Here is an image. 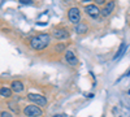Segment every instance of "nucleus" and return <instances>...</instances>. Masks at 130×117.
I'll use <instances>...</instances> for the list:
<instances>
[{
    "label": "nucleus",
    "instance_id": "nucleus-16",
    "mask_svg": "<svg viewBox=\"0 0 130 117\" xmlns=\"http://www.w3.org/2000/svg\"><path fill=\"white\" fill-rule=\"evenodd\" d=\"M53 117H68L67 114H56V116H53Z\"/></svg>",
    "mask_w": 130,
    "mask_h": 117
},
{
    "label": "nucleus",
    "instance_id": "nucleus-15",
    "mask_svg": "<svg viewBox=\"0 0 130 117\" xmlns=\"http://www.w3.org/2000/svg\"><path fill=\"white\" fill-rule=\"evenodd\" d=\"M64 49V46L60 44V46H56V51H62Z\"/></svg>",
    "mask_w": 130,
    "mask_h": 117
},
{
    "label": "nucleus",
    "instance_id": "nucleus-18",
    "mask_svg": "<svg viewBox=\"0 0 130 117\" xmlns=\"http://www.w3.org/2000/svg\"><path fill=\"white\" fill-rule=\"evenodd\" d=\"M129 94H130V91H129Z\"/></svg>",
    "mask_w": 130,
    "mask_h": 117
},
{
    "label": "nucleus",
    "instance_id": "nucleus-2",
    "mask_svg": "<svg viewBox=\"0 0 130 117\" xmlns=\"http://www.w3.org/2000/svg\"><path fill=\"white\" fill-rule=\"evenodd\" d=\"M27 98H29V100L30 102H32L35 105H40V107H46L47 105V99L43 96V95H39V94H32V92H30L29 95H27Z\"/></svg>",
    "mask_w": 130,
    "mask_h": 117
},
{
    "label": "nucleus",
    "instance_id": "nucleus-4",
    "mask_svg": "<svg viewBox=\"0 0 130 117\" xmlns=\"http://www.w3.org/2000/svg\"><path fill=\"white\" fill-rule=\"evenodd\" d=\"M68 17H69V21L73 22L74 25H78L79 24V20H81V12L77 7H73L69 9L68 12Z\"/></svg>",
    "mask_w": 130,
    "mask_h": 117
},
{
    "label": "nucleus",
    "instance_id": "nucleus-12",
    "mask_svg": "<svg viewBox=\"0 0 130 117\" xmlns=\"http://www.w3.org/2000/svg\"><path fill=\"white\" fill-rule=\"evenodd\" d=\"M125 51H126V44L122 43V44H121V48L118 49V51H117V54L115 55V60H117L118 57H121V56L124 55V52H125Z\"/></svg>",
    "mask_w": 130,
    "mask_h": 117
},
{
    "label": "nucleus",
    "instance_id": "nucleus-3",
    "mask_svg": "<svg viewBox=\"0 0 130 117\" xmlns=\"http://www.w3.org/2000/svg\"><path fill=\"white\" fill-rule=\"evenodd\" d=\"M24 113L25 116H29V117H40L43 114L42 109L38 107V105H27V107H25L24 109Z\"/></svg>",
    "mask_w": 130,
    "mask_h": 117
},
{
    "label": "nucleus",
    "instance_id": "nucleus-9",
    "mask_svg": "<svg viewBox=\"0 0 130 117\" xmlns=\"http://www.w3.org/2000/svg\"><path fill=\"white\" fill-rule=\"evenodd\" d=\"M10 90L14 92H21L24 90V83L21 81H13L12 85H10Z\"/></svg>",
    "mask_w": 130,
    "mask_h": 117
},
{
    "label": "nucleus",
    "instance_id": "nucleus-10",
    "mask_svg": "<svg viewBox=\"0 0 130 117\" xmlns=\"http://www.w3.org/2000/svg\"><path fill=\"white\" fill-rule=\"evenodd\" d=\"M0 95H2L3 98H10L12 96V90L10 89H8V87H2L0 89Z\"/></svg>",
    "mask_w": 130,
    "mask_h": 117
},
{
    "label": "nucleus",
    "instance_id": "nucleus-7",
    "mask_svg": "<svg viewBox=\"0 0 130 117\" xmlns=\"http://www.w3.org/2000/svg\"><path fill=\"white\" fill-rule=\"evenodd\" d=\"M52 37H55L56 39L61 40V39H67L69 37V34H68V31L65 30V29H56L52 33Z\"/></svg>",
    "mask_w": 130,
    "mask_h": 117
},
{
    "label": "nucleus",
    "instance_id": "nucleus-11",
    "mask_svg": "<svg viewBox=\"0 0 130 117\" xmlns=\"http://www.w3.org/2000/svg\"><path fill=\"white\" fill-rule=\"evenodd\" d=\"M87 31V26H86L85 24H78L77 26H75V33L77 34H83V33H86Z\"/></svg>",
    "mask_w": 130,
    "mask_h": 117
},
{
    "label": "nucleus",
    "instance_id": "nucleus-8",
    "mask_svg": "<svg viewBox=\"0 0 130 117\" xmlns=\"http://www.w3.org/2000/svg\"><path fill=\"white\" fill-rule=\"evenodd\" d=\"M113 9H115V3H113V2H109V3L105 4V7H104L103 10H100V13H102L104 17H108V16L112 13Z\"/></svg>",
    "mask_w": 130,
    "mask_h": 117
},
{
    "label": "nucleus",
    "instance_id": "nucleus-1",
    "mask_svg": "<svg viewBox=\"0 0 130 117\" xmlns=\"http://www.w3.org/2000/svg\"><path fill=\"white\" fill-rule=\"evenodd\" d=\"M51 42V35L50 34H38L35 37H32L30 40V47L35 51L44 49L46 47L50 46Z\"/></svg>",
    "mask_w": 130,
    "mask_h": 117
},
{
    "label": "nucleus",
    "instance_id": "nucleus-13",
    "mask_svg": "<svg viewBox=\"0 0 130 117\" xmlns=\"http://www.w3.org/2000/svg\"><path fill=\"white\" fill-rule=\"evenodd\" d=\"M0 117H13V116H12V113H9V112H5V111H3L2 113H0Z\"/></svg>",
    "mask_w": 130,
    "mask_h": 117
},
{
    "label": "nucleus",
    "instance_id": "nucleus-6",
    "mask_svg": "<svg viewBox=\"0 0 130 117\" xmlns=\"http://www.w3.org/2000/svg\"><path fill=\"white\" fill-rule=\"evenodd\" d=\"M65 60H67V62L70 64V65H77L78 64V59L75 57L73 51H67L65 52Z\"/></svg>",
    "mask_w": 130,
    "mask_h": 117
},
{
    "label": "nucleus",
    "instance_id": "nucleus-17",
    "mask_svg": "<svg viewBox=\"0 0 130 117\" xmlns=\"http://www.w3.org/2000/svg\"><path fill=\"white\" fill-rule=\"evenodd\" d=\"M127 76H130V70H129V72H127Z\"/></svg>",
    "mask_w": 130,
    "mask_h": 117
},
{
    "label": "nucleus",
    "instance_id": "nucleus-14",
    "mask_svg": "<svg viewBox=\"0 0 130 117\" xmlns=\"http://www.w3.org/2000/svg\"><path fill=\"white\" fill-rule=\"evenodd\" d=\"M21 4H31V0H20Z\"/></svg>",
    "mask_w": 130,
    "mask_h": 117
},
{
    "label": "nucleus",
    "instance_id": "nucleus-5",
    "mask_svg": "<svg viewBox=\"0 0 130 117\" xmlns=\"http://www.w3.org/2000/svg\"><path fill=\"white\" fill-rule=\"evenodd\" d=\"M85 12L87 13L89 16H91V17H98L100 14V10H99V8H98L96 5H94V4H89L87 7L85 8Z\"/></svg>",
    "mask_w": 130,
    "mask_h": 117
}]
</instances>
